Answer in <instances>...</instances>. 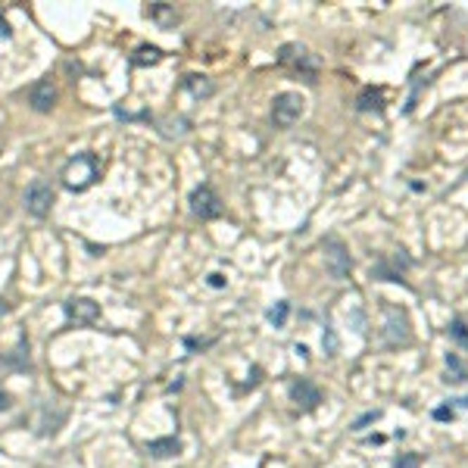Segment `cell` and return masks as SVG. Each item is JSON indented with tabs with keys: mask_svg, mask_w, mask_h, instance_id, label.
<instances>
[{
	"mask_svg": "<svg viewBox=\"0 0 468 468\" xmlns=\"http://www.w3.org/2000/svg\"><path fill=\"white\" fill-rule=\"evenodd\" d=\"M97 178H100V163H97V156H91V153H78L75 160H69L66 169H63V184L75 194L88 191Z\"/></svg>",
	"mask_w": 468,
	"mask_h": 468,
	"instance_id": "obj_1",
	"label": "cell"
},
{
	"mask_svg": "<svg viewBox=\"0 0 468 468\" xmlns=\"http://www.w3.org/2000/svg\"><path fill=\"white\" fill-rule=\"evenodd\" d=\"M306 113V100L303 94L297 91H281L275 100H272V122H275L278 128H291L297 125L300 119H303Z\"/></svg>",
	"mask_w": 468,
	"mask_h": 468,
	"instance_id": "obj_2",
	"label": "cell"
},
{
	"mask_svg": "<svg viewBox=\"0 0 468 468\" xmlns=\"http://www.w3.org/2000/svg\"><path fill=\"white\" fill-rule=\"evenodd\" d=\"M278 63L284 69H293V72H300V75H306L309 82H315V75H319V69H322V63L315 60V56L309 53V47H303V44H281Z\"/></svg>",
	"mask_w": 468,
	"mask_h": 468,
	"instance_id": "obj_3",
	"label": "cell"
},
{
	"mask_svg": "<svg viewBox=\"0 0 468 468\" xmlns=\"http://www.w3.org/2000/svg\"><path fill=\"white\" fill-rule=\"evenodd\" d=\"M322 256H325V269L334 281H347L350 272H353V259H350V250L343 247L341 237H325L322 241Z\"/></svg>",
	"mask_w": 468,
	"mask_h": 468,
	"instance_id": "obj_4",
	"label": "cell"
},
{
	"mask_svg": "<svg viewBox=\"0 0 468 468\" xmlns=\"http://www.w3.org/2000/svg\"><path fill=\"white\" fill-rule=\"evenodd\" d=\"M412 343V322H409L406 309L391 306L384 315V347L397 350V347H409Z\"/></svg>",
	"mask_w": 468,
	"mask_h": 468,
	"instance_id": "obj_5",
	"label": "cell"
},
{
	"mask_svg": "<svg viewBox=\"0 0 468 468\" xmlns=\"http://www.w3.org/2000/svg\"><path fill=\"white\" fill-rule=\"evenodd\" d=\"M412 269V259L406 256V250H397L391 256H381L372 269V278L374 281H397V284H406V272Z\"/></svg>",
	"mask_w": 468,
	"mask_h": 468,
	"instance_id": "obj_6",
	"label": "cell"
},
{
	"mask_svg": "<svg viewBox=\"0 0 468 468\" xmlns=\"http://www.w3.org/2000/svg\"><path fill=\"white\" fill-rule=\"evenodd\" d=\"M25 213L34 215V219H44L50 213V206H53V187H50L44 178H34L32 184L25 187Z\"/></svg>",
	"mask_w": 468,
	"mask_h": 468,
	"instance_id": "obj_7",
	"label": "cell"
},
{
	"mask_svg": "<svg viewBox=\"0 0 468 468\" xmlns=\"http://www.w3.org/2000/svg\"><path fill=\"white\" fill-rule=\"evenodd\" d=\"M191 213L197 215V219H219L222 215V200H219V194L213 191L210 184H200V187H194L191 191Z\"/></svg>",
	"mask_w": 468,
	"mask_h": 468,
	"instance_id": "obj_8",
	"label": "cell"
},
{
	"mask_svg": "<svg viewBox=\"0 0 468 468\" xmlns=\"http://www.w3.org/2000/svg\"><path fill=\"white\" fill-rule=\"evenodd\" d=\"M291 400L297 403L303 412H312V409L322 403V391H319V384H315V381L297 378V381H291Z\"/></svg>",
	"mask_w": 468,
	"mask_h": 468,
	"instance_id": "obj_9",
	"label": "cell"
},
{
	"mask_svg": "<svg viewBox=\"0 0 468 468\" xmlns=\"http://www.w3.org/2000/svg\"><path fill=\"white\" fill-rule=\"evenodd\" d=\"M63 309H66V319L72 322V325H94V322L100 319V306L94 303V300H88V297L69 300Z\"/></svg>",
	"mask_w": 468,
	"mask_h": 468,
	"instance_id": "obj_10",
	"label": "cell"
},
{
	"mask_svg": "<svg viewBox=\"0 0 468 468\" xmlns=\"http://www.w3.org/2000/svg\"><path fill=\"white\" fill-rule=\"evenodd\" d=\"M28 103H32L34 113H50L56 103V88L50 82H38L32 88V94H28Z\"/></svg>",
	"mask_w": 468,
	"mask_h": 468,
	"instance_id": "obj_11",
	"label": "cell"
},
{
	"mask_svg": "<svg viewBox=\"0 0 468 468\" xmlns=\"http://www.w3.org/2000/svg\"><path fill=\"white\" fill-rule=\"evenodd\" d=\"M356 110L359 113H381L384 110V94H381L378 88H365L356 97Z\"/></svg>",
	"mask_w": 468,
	"mask_h": 468,
	"instance_id": "obj_12",
	"label": "cell"
},
{
	"mask_svg": "<svg viewBox=\"0 0 468 468\" xmlns=\"http://www.w3.org/2000/svg\"><path fill=\"white\" fill-rule=\"evenodd\" d=\"M147 453H150L153 459L178 456V453H182V441H178V437H165V441H150V443H147Z\"/></svg>",
	"mask_w": 468,
	"mask_h": 468,
	"instance_id": "obj_13",
	"label": "cell"
},
{
	"mask_svg": "<svg viewBox=\"0 0 468 468\" xmlns=\"http://www.w3.org/2000/svg\"><path fill=\"white\" fill-rule=\"evenodd\" d=\"M147 16L153 19V23L160 25V28H172V25L178 23V13L172 10L169 4H150V6H147Z\"/></svg>",
	"mask_w": 468,
	"mask_h": 468,
	"instance_id": "obj_14",
	"label": "cell"
},
{
	"mask_svg": "<svg viewBox=\"0 0 468 468\" xmlns=\"http://www.w3.org/2000/svg\"><path fill=\"white\" fill-rule=\"evenodd\" d=\"M160 60H163L160 47H150V44H141V47L132 53V66H156Z\"/></svg>",
	"mask_w": 468,
	"mask_h": 468,
	"instance_id": "obj_15",
	"label": "cell"
},
{
	"mask_svg": "<svg viewBox=\"0 0 468 468\" xmlns=\"http://www.w3.org/2000/svg\"><path fill=\"white\" fill-rule=\"evenodd\" d=\"M187 91L194 94V97H210L213 94V82L206 75H187Z\"/></svg>",
	"mask_w": 468,
	"mask_h": 468,
	"instance_id": "obj_16",
	"label": "cell"
},
{
	"mask_svg": "<svg viewBox=\"0 0 468 468\" xmlns=\"http://www.w3.org/2000/svg\"><path fill=\"white\" fill-rule=\"evenodd\" d=\"M446 334H450V341H456L459 347H465L468 350V325H465V319H453L450 322V328H446Z\"/></svg>",
	"mask_w": 468,
	"mask_h": 468,
	"instance_id": "obj_17",
	"label": "cell"
},
{
	"mask_svg": "<svg viewBox=\"0 0 468 468\" xmlns=\"http://www.w3.org/2000/svg\"><path fill=\"white\" fill-rule=\"evenodd\" d=\"M446 369H450L453 374L446 381H456V384H462V381H468V372H465V365H462V359L456 356V353H446Z\"/></svg>",
	"mask_w": 468,
	"mask_h": 468,
	"instance_id": "obj_18",
	"label": "cell"
},
{
	"mask_svg": "<svg viewBox=\"0 0 468 468\" xmlns=\"http://www.w3.org/2000/svg\"><path fill=\"white\" fill-rule=\"evenodd\" d=\"M287 315H291V303H287V300H281V303H275V306L269 309V322H272L275 328H284Z\"/></svg>",
	"mask_w": 468,
	"mask_h": 468,
	"instance_id": "obj_19",
	"label": "cell"
},
{
	"mask_svg": "<svg viewBox=\"0 0 468 468\" xmlns=\"http://www.w3.org/2000/svg\"><path fill=\"white\" fill-rule=\"evenodd\" d=\"M322 347H325L328 356H337V347H341V343H337V334L331 325H325V331H322Z\"/></svg>",
	"mask_w": 468,
	"mask_h": 468,
	"instance_id": "obj_20",
	"label": "cell"
},
{
	"mask_svg": "<svg viewBox=\"0 0 468 468\" xmlns=\"http://www.w3.org/2000/svg\"><path fill=\"white\" fill-rule=\"evenodd\" d=\"M419 465H422L419 453H403V456L393 459V468H419Z\"/></svg>",
	"mask_w": 468,
	"mask_h": 468,
	"instance_id": "obj_21",
	"label": "cell"
},
{
	"mask_svg": "<svg viewBox=\"0 0 468 468\" xmlns=\"http://www.w3.org/2000/svg\"><path fill=\"white\" fill-rule=\"evenodd\" d=\"M378 419H381V412H378V409H372V412H365L362 419H356V422H353V431H365L369 424H374Z\"/></svg>",
	"mask_w": 468,
	"mask_h": 468,
	"instance_id": "obj_22",
	"label": "cell"
},
{
	"mask_svg": "<svg viewBox=\"0 0 468 468\" xmlns=\"http://www.w3.org/2000/svg\"><path fill=\"white\" fill-rule=\"evenodd\" d=\"M453 415H456V412H453V406H441V409H434V419H437V422H453Z\"/></svg>",
	"mask_w": 468,
	"mask_h": 468,
	"instance_id": "obj_23",
	"label": "cell"
},
{
	"mask_svg": "<svg viewBox=\"0 0 468 468\" xmlns=\"http://www.w3.org/2000/svg\"><path fill=\"white\" fill-rule=\"evenodd\" d=\"M228 281H225V275H219V272H213L210 275V287H225Z\"/></svg>",
	"mask_w": 468,
	"mask_h": 468,
	"instance_id": "obj_24",
	"label": "cell"
},
{
	"mask_svg": "<svg viewBox=\"0 0 468 468\" xmlns=\"http://www.w3.org/2000/svg\"><path fill=\"white\" fill-rule=\"evenodd\" d=\"M10 25H6V19H0V38H10Z\"/></svg>",
	"mask_w": 468,
	"mask_h": 468,
	"instance_id": "obj_25",
	"label": "cell"
},
{
	"mask_svg": "<svg viewBox=\"0 0 468 468\" xmlns=\"http://www.w3.org/2000/svg\"><path fill=\"white\" fill-rule=\"evenodd\" d=\"M456 409H468V397H459V400H450Z\"/></svg>",
	"mask_w": 468,
	"mask_h": 468,
	"instance_id": "obj_26",
	"label": "cell"
},
{
	"mask_svg": "<svg viewBox=\"0 0 468 468\" xmlns=\"http://www.w3.org/2000/svg\"><path fill=\"white\" fill-rule=\"evenodd\" d=\"M4 409H10V397H6V393L0 391V412H4Z\"/></svg>",
	"mask_w": 468,
	"mask_h": 468,
	"instance_id": "obj_27",
	"label": "cell"
}]
</instances>
